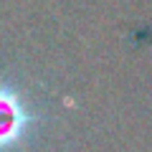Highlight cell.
Listing matches in <instances>:
<instances>
[{"label":"cell","instance_id":"obj_1","mask_svg":"<svg viewBox=\"0 0 152 152\" xmlns=\"http://www.w3.org/2000/svg\"><path fill=\"white\" fill-rule=\"evenodd\" d=\"M23 122H26V114L20 112L18 102L0 89V150H5V145L13 142V137L23 129Z\"/></svg>","mask_w":152,"mask_h":152}]
</instances>
